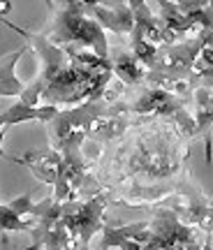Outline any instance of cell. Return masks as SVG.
I'll use <instances>...</instances> for the list:
<instances>
[{"mask_svg": "<svg viewBox=\"0 0 213 250\" xmlns=\"http://www.w3.org/2000/svg\"><path fill=\"white\" fill-rule=\"evenodd\" d=\"M2 137H5V127H0V158H5V153H2Z\"/></svg>", "mask_w": 213, "mask_h": 250, "instance_id": "cell-2", "label": "cell"}, {"mask_svg": "<svg viewBox=\"0 0 213 250\" xmlns=\"http://www.w3.org/2000/svg\"><path fill=\"white\" fill-rule=\"evenodd\" d=\"M0 229H5V232H23V229H28V225L21 223V218L9 206H0Z\"/></svg>", "mask_w": 213, "mask_h": 250, "instance_id": "cell-1", "label": "cell"}]
</instances>
